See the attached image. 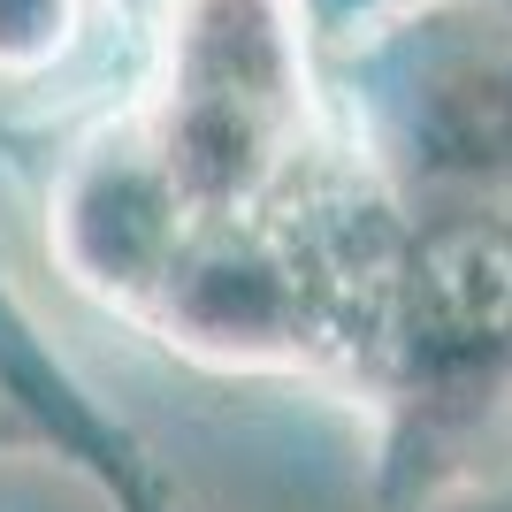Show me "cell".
<instances>
[{
	"label": "cell",
	"instance_id": "1",
	"mask_svg": "<svg viewBox=\"0 0 512 512\" xmlns=\"http://www.w3.org/2000/svg\"><path fill=\"white\" fill-rule=\"evenodd\" d=\"M367 199L306 0H169L138 100L54 176L46 253L107 314L146 321L199 260L337 230Z\"/></svg>",
	"mask_w": 512,
	"mask_h": 512
},
{
	"label": "cell",
	"instance_id": "2",
	"mask_svg": "<svg viewBox=\"0 0 512 512\" xmlns=\"http://www.w3.org/2000/svg\"><path fill=\"white\" fill-rule=\"evenodd\" d=\"M0 413L31 436V451L62 459L107 512H184L153 444L77 375V360L54 344L8 268H0Z\"/></svg>",
	"mask_w": 512,
	"mask_h": 512
},
{
	"label": "cell",
	"instance_id": "3",
	"mask_svg": "<svg viewBox=\"0 0 512 512\" xmlns=\"http://www.w3.org/2000/svg\"><path fill=\"white\" fill-rule=\"evenodd\" d=\"M85 39V0H0V77H46Z\"/></svg>",
	"mask_w": 512,
	"mask_h": 512
},
{
	"label": "cell",
	"instance_id": "4",
	"mask_svg": "<svg viewBox=\"0 0 512 512\" xmlns=\"http://www.w3.org/2000/svg\"><path fill=\"white\" fill-rule=\"evenodd\" d=\"M459 8H474V16H490V23H505V31H512V0H459Z\"/></svg>",
	"mask_w": 512,
	"mask_h": 512
},
{
	"label": "cell",
	"instance_id": "5",
	"mask_svg": "<svg viewBox=\"0 0 512 512\" xmlns=\"http://www.w3.org/2000/svg\"><path fill=\"white\" fill-rule=\"evenodd\" d=\"M8 451H31V436H23V428L8 421V413H0V459H8Z\"/></svg>",
	"mask_w": 512,
	"mask_h": 512
}]
</instances>
